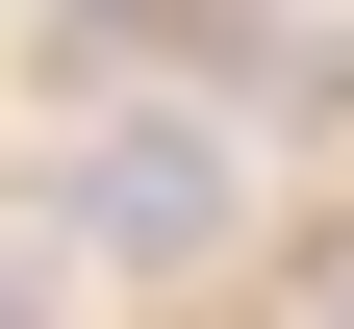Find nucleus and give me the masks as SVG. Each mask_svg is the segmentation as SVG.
Masks as SVG:
<instances>
[{
  "label": "nucleus",
  "instance_id": "obj_2",
  "mask_svg": "<svg viewBox=\"0 0 354 329\" xmlns=\"http://www.w3.org/2000/svg\"><path fill=\"white\" fill-rule=\"evenodd\" d=\"M329 329H354V304H329Z\"/></svg>",
  "mask_w": 354,
  "mask_h": 329
},
{
  "label": "nucleus",
  "instance_id": "obj_1",
  "mask_svg": "<svg viewBox=\"0 0 354 329\" xmlns=\"http://www.w3.org/2000/svg\"><path fill=\"white\" fill-rule=\"evenodd\" d=\"M76 254H127V278H177V254H228V127H102L76 152Z\"/></svg>",
  "mask_w": 354,
  "mask_h": 329
}]
</instances>
